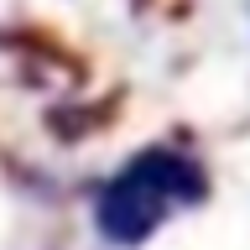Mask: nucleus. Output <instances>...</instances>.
I'll use <instances>...</instances> for the list:
<instances>
[{"instance_id":"f257e3e1","label":"nucleus","mask_w":250,"mask_h":250,"mask_svg":"<svg viewBox=\"0 0 250 250\" xmlns=\"http://www.w3.org/2000/svg\"><path fill=\"white\" fill-rule=\"evenodd\" d=\"M172 203L156 193L141 172L125 167L115 183L99 193V229H104V240H115V245H141V240H151V229L167 219Z\"/></svg>"},{"instance_id":"f03ea898","label":"nucleus","mask_w":250,"mask_h":250,"mask_svg":"<svg viewBox=\"0 0 250 250\" xmlns=\"http://www.w3.org/2000/svg\"><path fill=\"white\" fill-rule=\"evenodd\" d=\"M130 172H141L146 183L162 193L167 203H198L208 188H203V172L193 156L183 151H167V146H151V151H141L136 162H130Z\"/></svg>"},{"instance_id":"7ed1b4c3","label":"nucleus","mask_w":250,"mask_h":250,"mask_svg":"<svg viewBox=\"0 0 250 250\" xmlns=\"http://www.w3.org/2000/svg\"><path fill=\"white\" fill-rule=\"evenodd\" d=\"M99 120H109V109H94V115H83V109H52V115H47V125H52L58 136H83V130H94Z\"/></svg>"}]
</instances>
